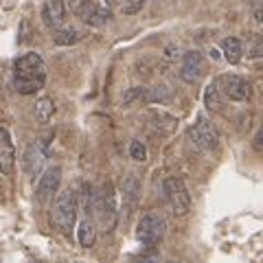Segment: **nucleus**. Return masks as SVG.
<instances>
[{
  "instance_id": "1",
  "label": "nucleus",
  "mask_w": 263,
  "mask_h": 263,
  "mask_svg": "<svg viewBox=\"0 0 263 263\" xmlns=\"http://www.w3.org/2000/svg\"><path fill=\"white\" fill-rule=\"evenodd\" d=\"M77 209H79V202H77V193L72 189H64V191L57 193L53 204V224L60 233L68 235L72 230L77 221Z\"/></svg>"
},
{
  "instance_id": "2",
  "label": "nucleus",
  "mask_w": 263,
  "mask_h": 263,
  "mask_svg": "<svg viewBox=\"0 0 263 263\" xmlns=\"http://www.w3.org/2000/svg\"><path fill=\"white\" fill-rule=\"evenodd\" d=\"M92 211L97 213L105 230L114 228V224H117V197H114V186L110 182L99 186L92 193Z\"/></svg>"
},
{
  "instance_id": "3",
  "label": "nucleus",
  "mask_w": 263,
  "mask_h": 263,
  "mask_svg": "<svg viewBox=\"0 0 263 263\" xmlns=\"http://www.w3.org/2000/svg\"><path fill=\"white\" fill-rule=\"evenodd\" d=\"M162 191L167 197V204L174 215H186L189 209H191V195H189L184 182L180 178H167L162 182Z\"/></svg>"
},
{
  "instance_id": "4",
  "label": "nucleus",
  "mask_w": 263,
  "mask_h": 263,
  "mask_svg": "<svg viewBox=\"0 0 263 263\" xmlns=\"http://www.w3.org/2000/svg\"><path fill=\"white\" fill-rule=\"evenodd\" d=\"M164 230H167L164 219L160 215H156V213H147V215L141 217V221L136 226V239L145 246H156L162 241Z\"/></svg>"
},
{
  "instance_id": "5",
  "label": "nucleus",
  "mask_w": 263,
  "mask_h": 263,
  "mask_svg": "<svg viewBox=\"0 0 263 263\" xmlns=\"http://www.w3.org/2000/svg\"><path fill=\"white\" fill-rule=\"evenodd\" d=\"M189 138H191L193 145L202 152H213L219 145V132L213 127V123L206 121L204 117H200L195 121V125H191V129H189Z\"/></svg>"
},
{
  "instance_id": "6",
  "label": "nucleus",
  "mask_w": 263,
  "mask_h": 263,
  "mask_svg": "<svg viewBox=\"0 0 263 263\" xmlns=\"http://www.w3.org/2000/svg\"><path fill=\"white\" fill-rule=\"evenodd\" d=\"M221 81V92H224L230 101H237V103H241V101H248L250 95H252V86L246 81L243 77H237V75H226L224 79H219Z\"/></svg>"
},
{
  "instance_id": "7",
  "label": "nucleus",
  "mask_w": 263,
  "mask_h": 263,
  "mask_svg": "<svg viewBox=\"0 0 263 263\" xmlns=\"http://www.w3.org/2000/svg\"><path fill=\"white\" fill-rule=\"evenodd\" d=\"M202 72H204V57H202V53L189 51L184 55L182 68H180V77H182V81H186V84H195V81L202 77Z\"/></svg>"
},
{
  "instance_id": "8",
  "label": "nucleus",
  "mask_w": 263,
  "mask_h": 263,
  "mask_svg": "<svg viewBox=\"0 0 263 263\" xmlns=\"http://www.w3.org/2000/svg\"><path fill=\"white\" fill-rule=\"evenodd\" d=\"M15 167V149L11 143V136L5 127H0V171L3 174H13Z\"/></svg>"
},
{
  "instance_id": "9",
  "label": "nucleus",
  "mask_w": 263,
  "mask_h": 263,
  "mask_svg": "<svg viewBox=\"0 0 263 263\" xmlns=\"http://www.w3.org/2000/svg\"><path fill=\"white\" fill-rule=\"evenodd\" d=\"M60 180H62V169L48 167L44 174L40 176V182H37V197L40 200H46L48 195H55L57 189H60Z\"/></svg>"
},
{
  "instance_id": "10",
  "label": "nucleus",
  "mask_w": 263,
  "mask_h": 263,
  "mask_svg": "<svg viewBox=\"0 0 263 263\" xmlns=\"http://www.w3.org/2000/svg\"><path fill=\"white\" fill-rule=\"evenodd\" d=\"M66 18V3L64 0H46L42 7V20L46 27H62V22Z\"/></svg>"
},
{
  "instance_id": "11",
  "label": "nucleus",
  "mask_w": 263,
  "mask_h": 263,
  "mask_svg": "<svg viewBox=\"0 0 263 263\" xmlns=\"http://www.w3.org/2000/svg\"><path fill=\"white\" fill-rule=\"evenodd\" d=\"M44 72V60L40 53H27L15 60V75H37Z\"/></svg>"
},
{
  "instance_id": "12",
  "label": "nucleus",
  "mask_w": 263,
  "mask_h": 263,
  "mask_svg": "<svg viewBox=\"0 0 263 263\" xmlns=\"http://www.w3.org/2000/svg\"><path fill=\"white\" fill-rule=\"evenodd\" d=\"M44 79H46L44 72H37V75H15L13 86L20 95H33L44 86Z\"/></svg>"
},
{
  "instance_id": "13",
  "label": "nucleus",
  "mask_w": 263,
  "mask_h": 263,
  "mask_svg": "<svg viewBox=\"0 0 263 263\" xmlns=\"http://www.w3.org/2000/svg\"><path fill=\"white\" fill-rule=\"evenodd\" d=\"M42 164H44V152L40 149V147H31V149L27 152V156H24V169H27V174L31 178H35L40 171H42Z\"/></svg>"
},
{
  "instance_id": "14",
  "label": "nucleus",
  "mask_w": 263,
  "mask_h": 263,
  "mask_svg": "<svg viewBox=\"0 0 263 263\" xmlns=\"http://www.w3.org/2000/svg\"><path fill=\"white\" fill-rule=\"evenodd\" d=\"M221 51H224V57L230 64H239L243 57V44L239 37H226L221 42Z\"/></svg>"
},
{
  "instance_id": "15",
  "label": "nucleus",
  "mask_w": 263,
  "mask_h": 263,
  "mask_svg": "<svg viewBox=\"0 0 263 263\" xmlns=\"http://www.w3.org/2000/svg\"><path fill=\"white\" fill-rule=\"evenodd\" d=\"M77 241L84 246V248H92L95 241H97V226H95V221H90V219L81 221L79 228H77Z\"/></svg>"
},
{
  "instance_id": "16",
  "label": "nucleus",
  "mask_w": 263,
  "mask_h": 263,
  "mask_svg": "<svg viewBox=\"0 0 263 263\" xmlns=\"http://www.w3.org/2000/svg\"><path fill=\"white\" fill-rule=\"evenodd\" d=\"M204 105L213 112H219L221 110V88H219V81H211L204 90Z\"/></svg>"
},
{
  "instance_id": "17",
  "label": "nucleus",
  "mask_w": 263,
  "mask_h": 263,
  "mask_svg": "<svg viewBox=\"0 0 263 263\" xmlns=\"http://www.w3.org/2000/svg\"><path fill=\"white\" fill-rule=\"evenodd\" d=\"M110 18H112V13H110L108 7H97V5H92V7H90V11L84 15V22L90 24V27H103V24L108 22Z\"/></svg>"
},
{
  "instance_id": "18",
  "label": "nucleus",
  "mask_w": 263,
  "mask_h": 263,
  "mask_svg": "<svg viewBox=\"0 0 263 263\" xmlns=\"http://www.w3.org/2000/svg\"><path fill=\"white\" fill-rule=\"evenodd\" d=\"M53 40H55L57 46H72V44H77L81 40V33L77 29H72V27H66V29L57 31L53 35Z\"/></svg>"
},
{
  "instance_id": "19",
  "label": "nucleus",
  "mask_w": 263,
  "mask_h": 263,
  "mask_svg": "<svg viewBox=\"0 0 263 263\" xmlns=\"http://www.w3.org/2000/svg\"><path fill=\"white\" fill-rule=\"evenodd\" d=\"M138 191H141V184H138V178L136 176H125L123 180V197H125L127 204H134L138 200Z\"/></svg>"
},
{
  "instance_id": "20",
  "label": "nucleus",
  "mask_w": 263,
  "mask_h": 263,
  "mask_svg": "<svg viewBox=\"0 0 263 263\" xmlns=\"http://www.w3.org/2000/svg\"><path fill=\"white\" fill-rule=\"evenodd\" d=\"M53 112H55V103L51 101L48 97H42L40 101L35 103V117L40 123H48L53 117Z\"/></svg>"
},
{
  "instance_id": "21",
  "label": "nucleus",
  "mask_w": 263,
  "mask_h": 263,
  "mask_svg": "<svg viewBox=\"0 0 263 263\" xmlns=\"http://www.w3.org/2000/svg\"><path fill=\"white\" fill-rule=\"evenodd\" d=\"M66 5H68V9L79 15V18H84V15L90 11V7H92L95 3L92 0H66Z\"/></svg>"
},
{
  "instance_id": "22",
  "label": "nucleus",
  "mask_w": 263,
  "mask_h": 263,
  "mask_svg": "<svg viewBox=\"0 0 263 263\" xmlns=\"http://www.w3.org/2000/svg\"><path fill=\"white\" fill-rule=\"evenodd\" d=\"M129 158L136 162H145L147 160V149L141 141H132L129 143Z\"/></svg>"
},
{
  "instance_id": "23",
  "label": "nucleus",
  "mask_w": 263,
  "mask_h": 263,
  "mask_svg": "<svg viewBox=\"0 0 263 263\" xmlns=\"http://www.w3.org/2000/svg\"><path fill=\"white\" fill-rule=\"evenodd\" d=\"M145 7V0H125L121 7V11L125 15H132V13H138Z\"/></svg>"
},
{
  "instance_id": "24",
  "label": "nucleus",
  "mask_w": 263,
  "mask_h": 263,
  "mask_svg": "<svg viewBox=\"0 0 263 263\" xmlns=\"http://www.w3.org/2000/svg\"><path fill=\"white\" fill-rule=\"evenodd\" d=\"M147 99H152V101H167L169 99V92H167V86H158V88H154V92L147 97Z\"/></svg>"
},
{
  "instance_id": "25",
  "label": "nucleus",
  "mask_w": 263,
  "mask_h": 263,
  "mask_svg": "<svg viewBox=\"0 0 263 263\" xmlns=\"http://www.w3.org/2000/svg\"><path fill=\"white\" fill-rule=\"evenodd\" d=\"M145 97V92H143V88H132V90H127L125 92V97H123V101H125V105H129L134 99H143Z\"/></svg>"
},
{
  "instance_id": "26",
  "label": "nucleus",
  "mask_w": 263,
  "mask_h": 263,
  "mask_svg": "<svg viewBox=\"0 0 263 263\" xmlns=\"http://www.w3.org/2000/svg\"><path fill=\"white\" fill-rule=\"evenodd\" d=\"M248 57H250V60H257V57H263V40H257V42H252L250 51H248Z\"/></svg>"
},
{
  "instance_id": "27",
  "label": "nucleus",
  "mask_w": 263,
  "mask_h": 263,
  "mask_svg": "<svg viewBox=\"0 0 263 263\" xmlns=\"http://www.w3.org/2000/svg\"><path fill=\"white\" fill-rule=\"evenodd\" d=\"M252 147L257 152H263V125L257 129V134H254V138H252Z\"/></svg>"
},
{
  "instance_id": "28",
  "label": "nucleus",
  "mask_w": 263,
  "mask_h": 263,
  "mask_svg": "<svg viewBox=\"0 0 263 263\" xmlns=\"http://www.w3.org/2000/svg\"><path fill=\"white\" fill-rule=\"evenodd\" d=\"M254 20H257L259 24H263V3L257 7V9H254Z\"/></svg>"
},
{
  "instance_id": "29",
  "label": "nucleus",
  "mask_w": 263,
  "mask_h": 263,
  "mask_svg": "<svg viewBox=\"0 0 263 263\" xmlns=\"http://www.w3.org/2000/svg\"><path fill=\"white\" fill-rule=\"evenodd\" d=\"M121 3V0H105V5H108V7H117Z\"/></svg>"
}]
</instances>
